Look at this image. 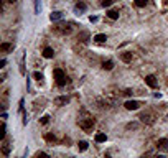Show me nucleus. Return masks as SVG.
Masks as SVG:
<instances>
[{
  "label": "nucleus",
  "mask_w": 168,
  "mask_h": 158,
  "mask_svg": "<svg viewBox=\"0 0 168 158\" xmlns=\"http://www.w3.org/2000/svg\"><path fill=\"white\" fill-rule=\"evenodd\" d=\"M54 78H56V84H58L59 87H63V86L68 84V78H66V74H64L63 69H54Z\"/></svg>",
  "instance_id": "nucleus-2"
},
{
  "label": "nucleus",
  "mask_w": 168,
  "mask_h": 158,
  "mask_svg": "<svg viewBox=\"0 0 168 158\" xmlns=\"http://www.w3.org/2000/svg\"><path fill=\"white\" fill-rule=\"evenodd\" d=\"M120 59L124 63H132V59H134V56H132V53H129V51H124V53H120Z\"/></svg>",
  "instance_id": "nucleus-9"
},
{
  "label": "nucleus",
  "mask_w": 168,
  "mask_h": 158,
  "mask_svg": "<svg viewBox=\"0 0 168 158\" xmlns=\"http://www.w3.org/2000/svg\"><path fill=\"white\" fill-rule=\"evenodd\" d=\"M125 129H127V130H137V129H138V122H130V124L125 125Z\"/></svg>",
  "instance_id": "nucleus-17"
},
{
  "label": "nucleus",
  "mask_w": 168,
  "mask_h": 158,
  "mask_svg": "<svg viewBox=\"0 0 168 158\" xmlns=\"http://www.w3.org/2000/svg\"><path fill=\"white\" fill-rule=\"evenodd\" d=\"M102 68L107 69V71H110V69L114 68V63H112V61H104L102 63Z\"/></svg>",
  "instance_id": "nucleus-19"
},
{
  "label": "nucleus",
  "mask_w": 168,
  "mask_h": 158,
  "mask_svg": "<svg viewBox=\"0 0 168 158\" xmlns=\"http://www.w3.org/2000/svg\"><path fill=\"white\" fill-rule=\"evenodd\" d=\"M106 40H107V36H106V35H102V33H99V35L94 36V41H96V43H104Z\"/></svg>",
  "instance_id": "nucleus-13"
},
{
  "label": "nucleus",
  "mask_w": 168,
  "mask_h": 158,
  "mask_svg": "<svg viewBox=\"0 0 168 158\" xmlns=\"http://www.w3.org/2000/svg\"><path fill=\"white\" fill-rule=\"evenodd\" d=\"M140 122H143V124L147 125H152L153 122H155V119H153V115L150 114V112H143V114H140Z\"/></svg>",
  "instance_id": "nucleus-4"
},
{
  "label": "nucleus",
  "mask_w": 168,
  "mask_h": 158,
  "mask_svg": "<svg viewBox=\"0 0 168 158\" xmlns=\"http://www.w3.org/2000/svg\"><path fill=\"white\" fill-rule=\"evenodd\" d=\"M0 50H2V51H12L13 45L12 43H2V45H0Z\"/></svg>",
  "instance_id": "nucleus-15"
},
{
  "label": "nucleus",
  "mask_w": 168,
  "mask_h": 158,
  "mask_svg": "<svg viewBox=\"0 0 168 158\" xmlns=\"http://www.w3.org/2000/svg\"><path fill=\"white\" fill-rule=\"evenodd\" d=\"M5 64H7V61H5V59H2V61H0V68H3Z\"/></svg>",
  "instance_id": "nucleus-31"
},
{
  "label": "nucleus",
  "mask_w": 168,
  "mask_h": 158,
  "mask_svg": "<svg viewBox=\"0 0 168 158\" xmlns=\"http://www.w3.org/2000/svg\"><path fill=\"white\" fill-rule=\"evenodd\" d=\"M124 107L127 109V110H137V109L140 107V104L137 102V101H127V102L124 104Z\"/></svg>",
  "instance_id": "nucleus-5"
},
{
  "label": "nucleus",
  "mask_w": 168,
  "mask_h": 158,
  "mask_svg": "<svg viewBox=\"0 0 168 158\" xmlns=\"http://www.w3.org/2000/svg\"><path fill=\"white\" fill-rule=\"evenodd\" d=\"M35 12L40 13V0H35Z\"/></svg>",
  "instance_id": "nucleus-26"
},
{
  "label": "nucleus",
  "mask_w": 168,
  "mask_h": 158,
  "mask_svg": "<svg viewBox=\"0 0 168 158\" xmlns=\"http://www.w3.org/2000/svg\"><path fill=\"white\" fill-rule=\"evenodd\" d=\"M5 135H7V127H5V122H2V125H0V140H5Z\"/></svg>",
  "instance_id": "nucleus-14"
},
{
  "label": "nucleus",
  "mask_w": 168,
  "mask_h": 158,
  "mask_svg": "<svg viewBox=\"0 0 168 158\" xmlns=\"http://www.w3.org/2000/svg\"><path fill=\"white\" fill-rule=\"evenodd\" d=\"M33 78L38 81V82H41V81H43V74H41V73H35L33 74Z\"/></svg>",
  "instance_id": "nucleus-24"
},
{
  "label": "nucleus",
  "mask_w": 168,
  "mask_h": 158,
  "mask_svg": "<svg viewBox=\"0 0 168 158\" xmlns=\"http://www.w3.org/2000/svg\"><path fill=\"white\" fill-rule=\"evenodd\" d=\"M2 152H3V155H8L10 153V147H8V143H7V140H5V143H3V147H2Z\"/></svg>",
  "instance_id": "nucleus-21"
},
{
  "label": "nucleus",
  "mask_w": 168,
  "mask_h": 158,
  "mask_svg": "<svg viewBox=\"0 0 168 158\" xmlns=\"http://www.w3.org/2000/svg\"><path fill=\"white\" fill-rule=\"evenodd\" d=\"M46 140H48V142H56V137L51 135V133H48V135H46Z\"/></svg>",
  "instance_id": "nucleus-27"
},
{
  "label": "nucleus",
  "mask_w": 168,
  "mask_h": 158,
  "mask_svg": "<svg viewBox=\"0 0 168 158\" xmlns=\"http://www.w3.org/2000/svg\"><path fill=\"white\" fill-rule=\"evenodd\" d=\"M157 148L166 152V150H168V138H160L158 142H157Z\"/></svg>",
  "instance_id": "nucleus-6"
},
{
  "label": "nucleus",
  "mask_w": 168,
  "mask_h": 158,
  "mask_svg": "<svg viewBox=\"0 0 168 158\" xmlns=\"http://www.w3.org/2000/svg\"><path fill=\"white\" fill-rule=\"evenodd\" d=\"M145 82L148 84V86L152 87V89H155V87L158 86V82H157V78H155V76H152V74H150V76H147V78H145Z\"/></svg>",
  "instance_id": "nucleus-7"
},
{
  "label": "nucleus",
  "mask_w": 168,
  "mask_h": 158,
  "mask_svg": "<svg viewBox=\"0 0 168 158\" xmlns=\"http://www.w3.org/2000/svg\"><path fill=\"white\" fill-rule=\"evenodd\" d=\"M78 124H79V127H81L84 132H92V129H94V119H91V117L81 119V120H78Z\"/></svg>",
  "instance_id": "nucleus-1"
},
{
  "label": "nucleus",
  "mask_w": 168,
  "mask_h": 158,
  "mask_svg": "<svg viewBox=\"0 0 168 158\" xmlns=\"http://www.w3.org/2000/svg\"><path fill=\"white\" fill-rule=\"evenodd\" d=\"M48 119H50V117H48V115H45V117H41V124H43V125H46V124H48Z\"/></svg>",
  "instance_id": "nucleus-28"
},
{
  "label": "nucleus",
  "mask_w": 168,
  "mask_h": 158,
  "mask_svg": "<svg viewBox=\"0 0 168 158\" xmlns=\"http://www.w3.org/2000/svg\"><path fill=\"white\" fill-rule=\"evenodd\" d=\"M68 102H69V97H66V96H59V97L54 99V105H59V107H61V105H66Z\"/></svg>",
  "instance_id": "nucleus-8"
},
{
  "label": "nucleus",
  "mask_w": 168,
  "mask_h": 158,
  "mask_svg": "<svg viewBox=\"0 0 168 158\" xmlns=\"http://www.w3.org/2000/svg\"><path fill=\"white\" fill-rule=\"evenodd\" d=\"M107 17H109L110 20H117L119 18V12L117 10H109V12H107Z\"/></svg>",
  "instance_id": "nucleus-16"
},
{
  "label": "nucleus",
  "mask_w": 168,
  "mask_h": 158,
  "mask_svg": "<svg viewBox=\"0 0 168 158\" xmlns=\"http://www.w3.org/2000/svg\"><path fill=\"white\" fill-rule=\"evenodd\" d=\"M106 140H107V135H106V133H102V132L96 133V142L97 143H102V142H106Z\"/></svg>",
  "instance_id": "nucleus-11"
},
{
  "label": "nucleus",
  "mask_w": 168,
  "mask_h": 158,
  "mask_svg": "<svg viewBox=\"0 0 168 158\" xmlns=\"http://www.w3.org/2000/svg\"><path fill=\"white\" fill-rule=\"evenodd\" d=\"M43 56H45V58H48V59L53 58V56H54L53 48H45V50H43Z\"/></svg>",
  "instance_id": "nucleus-12"
},
{
  "label": "nucleus",
  "mask_w": 168,
  "mask_h": 158,
  "mask_svg": "<svg viewBox=\"0 0 168 158\" xmlns=\"http://www.w3.org/2000/svg\"><path fill=\"white\" fill-rule=\"evenodd\" d=\"M78 148H79V152H84V150H87V142H79V143H78Z\"/></svg>",
  "instance_id": "nucleus-22"
},
{
  "label": "nucleus",
  "mask_w": 168,
  "mask_h": 158,
  "mask_svg": "<svg viewBox=\"0 0 168 158\" xmlns=\"http://www.w3.org/2000/svg\"><path fill=\"white\" fill-rule=\"evenodd\" d=\"M135 5L142 8V7H145V5H147V0H135Z\"/></svg>",
  "instance_id": "nucleus-23"
},
{
  "label": "nucleus",
  "mask_w": 168,
  "mask_h": 158,
  "mask_svg": "<svg viewBox=\"0 0 168 158\" xmlns=\"http://www.w3.org/2000/svg\"><path fill=\"white\" fill-rule=\"evenodd\" d=\"M54 30L58 31L59 35H69L73 31V26L69 23H59L58 26H54Z\"/></svg>",
  "instance_id": "nucleus-3"
},
{
  "label": "nucleus",
  "mask_w": 168,
  "mask_h": 158,
  "mask_svg": "<svg viewBox=\"0 0 168 158\" xmlns=\"http://www.w3.org/2000/svg\"><path fill=\"white\" fill-rule=\"evenodd\" d=\"M50 18H51V22H59V20L63 18V13L61 12H53L50 15Z\"/></svg>",
  "instance_id": "nucleus-10"
},
{
  "label": "nucleus",
  "mask_w": 168,
  "mask_h": 158,
  "mask_svg": "<svg viewBox=\"0 0 168 158\" xmlns=\"http://www.w3.org/2000/svg\"><path fill=\"white\" fill-rule=\"evenodd\" d=\"M35 156H48V155L45 152H36V153H35Z\"/></svg>",
  "instance_id": "nucleus-29"
},
{
  "label": "nucleus",
  "mask_w": 168,
  "mask_h": 158,
  "mask_svg": "<svg viewBox=\"0 0 168 158\" xmlns=\"http://www.w3.org/2000/svg\"><path fill=\"white\" fill-rule=\"evenodd\" d=\"M76 12H84V10H86V3H82V2H78L76 3Z\"/></svg>",
  "instance_id": "nucleus-18"
},
{
  "label": "nucleus",
  "mask_w": 168,
  "mask_h": 158,
  "mask_svg": "<svg viewBox=\"0 0 168 158\" xmlns=\"http://www.w3.org/2000/svg\"><path fill=\"white\" fill-rule=\"evenodd\" d=\"M78 38H79V40L82 41V43H86V41H87V38H89V33H87V31H82V33L79 35Z\"/></svg>",
  "instance_id": "nucleus-20"
},
{
  "label": "nucleus",
  "mask_w": 168,
  "mask_h": 158,
  "mask_svg": "<svg viewBox=\"0 0 168 158\" xmlns=\"http://www.w3.org/2000/svg\"><path fill=\"white\" fill-rule=\"evenodd\" d=\"M112 2H114V0H101V5H102V7H109V5H112Z\"/></svg>",
  "instance_id": "nucleus-25"
},
{
  "label": "nucleus",
  "mask_w": 168,
  "mask_h": 158,
  "mask_svg": "<svg viewBox=\"0 0 168 158\" xmlns=\"http://www.w3.org/2000/svg\"><path fill=\"white\" fill-rule=\"evenodd\" d=\"M124 94H125V96H132V89H127Z\"/></svg>",
  "instance_id": "nucleus-30"
}]
</instances>
